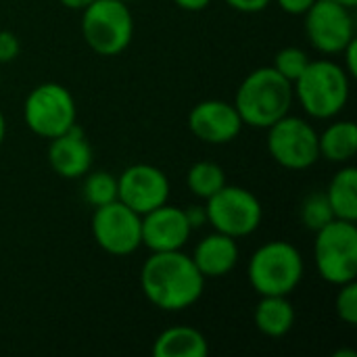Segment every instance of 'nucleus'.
Instances as JSON below:
<instances>
[{
    "label": "nucleus",
    "mask_w": 357,
    "mask_h": 357,
    "mask_svg": "<svg viewBox=\"0 0 357 357\" xmlns=\"http://www.w3.org/2000/svg\"><path fill=\"white\" fill-rule=\"evenodd\" d=\"M190 257L205 280L222 278V276H228L236 268L238 245H236V238L213 230V234L205 236L195 247V253Z\"/></svg>",
    "instance_id": "obj_16"
},
{
    "label": "nucleus",
    "mask_w": 357,
    "mask_h": 357,
    "mask_svg": "<svg viewBox=\"0 0 357 357\" xmlns=\"http://www.w3.org/2000/svg\"><path fill=\"white\" fill-rule=\"evenodd\" d=\"M276 2L289 15H303L316 0H276Z\"/></svg>",
    "instance_id": "obj_29"
},
{
    "label": "nucleus",
    "mask_w": 357,
    "mask_h": 357,
    "mask_svg": "<svg viewBox=\"0 0 357 357\" xmlns=\"http://www.w3.org/2000/svg\"><path fill=\"white\" fill-rule=\"evenodd\" d=\"M0 84H2V75H0Z\"/></svg>",
    "instance_id": "obj_35"
},
{
    "label": "nucleus",
    "mask_w": 357,
    "mask_h": 357,
    "mask_svg": "<svg viewBox=\"0 0 357 357\" xmlns=\"http://www.w3.org/2000/svg\"><path fill=\"white\" fill-rule=\"evenodd\" d=\"M326 199L337 220L357 222V169L341 167L326 188Z\"/></svg>",
    "instance_id": "obj_20"
},
{
    "label": "nucleus",
    "mask_w": 357,
    "mask_h": 357,
    "mask_svg": "<svg viewBox=\"0 0 357 357\" xmlns=\"http://www.w3.org/2000/svg\"><path fill=\"white\" fill-rule=\"evenodd\" d=\"M92 234L96 245L109 255H132L142 245V215L121 201L107 203L94 209Z\"/></svg>",
    "instance_id": "obj_10"
},
{
    "label": "nucleus",
    "mask_w": 357,
    "mask_h": 357,
    "mask_svg": "<svg viewBox=\"0 0 357 357\" xmlns=\"http://www.w3.org/2000/svg\"><path fill=\"white\" fill-rule=\"evenodd\" d=\"M94 0H61V4L63 6H67V8H71V10H84L88 4H92Z\"/></svg>",
    "instance_id": "obj_32"
},
{
    "label": "nucleus",
    "mask_w": 357,
    "mask_h": 357,
    "mask_svg": "<svg viewBox=\"0 0 357 357\" xmlns=\"http://www.w3.org/2000/svg\"><path fill=\"white\" fill-rule=\"evenodd\" d=\"M186 184H188L192 195L207 201L209 197H213L226 184V174L213 161H199L188 169Z\"/></svg>",
    "instance_id": "obj_21"
},
{
    "label": "nucleus",
    "mask_w": 357,
    "mask_h": 357,
    "mask_svg": "<svg viewBox=\"0 0 357 357\" xmlns=\"http://www.w3.org/2000/svg\"><path fill=\"white\" fill-rule=\"evenodd\" d=\"M186 211V218H188V224L190 228H199L207 222V213H205V207H199V205H192L190 209H184Z\"/></svg>",
    "instance_id": "obj_30"
},
{
    "label": "nucleus",
    "mask_w": 357,
    "mask_h": 357,
    "mask_svg": "<svg viewBox=\"0 0 357 357\" xmlns=\"http://www.w3.org/2000/svg\"><path fill=\"white\" fill-rule=\"evenodd\" d=\"M268 153L287 169H307L320 159L318 132L305 119L284 115L268 128Z\"/></svg>",
    "instance_id": "obj_9"
},
{
    "label": "nucleus",
    "mask_w": 357,
    "mask_h": 357,
    "mask_svg": "<svg viewBox=\"0 0 357 357\" xmlns=\"http://www.w3.org/2000/svg\"><path fill=\"white\" fill-rule=\"evenodd\" d=\"M21 50V44H19V38L13 33V31H0V63H10L17 59Z\"/></svg>",
    "instance_id": "obj_26"
},
{
    "label": "nucleus",
    "mask_w": 357,
    "mask_h": 357,
    "mask_svg": "<svg viewBox=\"0 0 357 357\" xmlns=\"http://www.w3.org/2000/svg\"><path fill=\"white\" fill-rule=\"evenodd\" d=\"M123 2H132V0H123Z\"/></svg>",
    "instance_id": "obj_36"
},
{
    "label": "nucleus",
    "mask_w": 357,
    "mask_h": 357,
    "mask_svg": "<svg viewBox=\"0 0 357 357\" xmlns=\"http://www.w3.org/2000/svg\"><path fill=\"white\" fill-rule=\"evenodd\" d=\"M293 94L303 111L314 119L339 115L349 100V75L335 61H310L293 82Z\"/></svg>",
    "instance_id": "obj_3"
},
{
    "label": "nucleus",
    "mask_w": 357,
    "mask_h": 357,
    "mask_svg": "<svg viewBox=\"0 0 357 357\" xmlns=\"http://www.w3.org/2000/svg\"><path fill=\"white\" fill-rule=\"evenodd\" d=\"M188 128L207 144H226L241 134L243 119L232 102L211 98L192 107L188 115Z\"/></svg>",
    "instance_id": "obj_13"
},
{
    "label": "nucleus",
    "mask_w": 357,
    "mask_h": 357,
    "mask_svg": "<svg viewBox=\"0 0 357 357\" xmlns=\"http://www.w3.org/2000/svg\"><path fill=\"white\" fill-rule=\"evenodd\" d=\"M312 59L307 56V52L303 50V48H297V46H287V48H282V50H278L276 52V56H274V69L282 75V77H287L291 84L303 73V69L307 67V63H310Z\"/></svg>",
    "instance_id": "obj_24"
},
{
    "label": "nucleus",
    "mask_w": 357,
    "mask_h": 357,
    "mask_svg": "<svg viewBox=\"0 0 357 357\" xmlns=\"http://www.w3.org/2000/svg\"><path fill=\"white\" fill-rule=\"evenodd\" d=\"M333 220H335V213L331 209L326 192H312L310 197H305V201L301 203V222L305 228L318 232Z\"/></svg>",
    "instance_id": "obj_23"
},
{
    "label": "nucleus",
    "mask_w": 357,
    "mask_h": 357,
    "mask_svg": "<svg viewBox=\"0 0 357 357\" xmlns=\"http://www.w3.org/2000/svg\"><path fill=\"white\" fill-rule=\"evenodd\" d=\"M23 119L36 136L52 140L75 126L77 109L73 94L54 82L40 84L25 98Z\"/></svg>",
    "instance_id": "obj_7"
},
{
    "label": "nucleus",
    "mask_w": 357,
    "mask_h": 357,
    "mask_svg": "<svg viewBox=\"0 0 357 357\" xmlns=\"http://www.w3.org/2000/svg\"><path fill=\"white\" fill-rule=\"evenodd\" d=\"M337 2H341V4H345L349 8H356L357 6V0H337Z\"/></svg>",
    "instance_id": "obj_34"
},
{
    "label": "nucleus",
    "mask_w": 357,
    "mask_h": 357,
    "mask_svg": "<svg viewBox=\"0 0 357 357\" xmlns=\"http://www.w3.org/2000/svg\"><path fill=\"white\" fill-rule=\"evenodd\" d=\"M209 354L203 333L190 326H172L163 331L153 343L155 357H205Z\"/></svg>",
    "instance_id": "obj_18"
},
{
    "label": "nucleus",
    "mask_w": 357,
    "mask_h": 357,
    "mask_svg": "<svg viewBox=\"0 0 357 357\" xmlns=\"http://www.w3.org/2000/svg\"><path fill=\"white\" fill-rule=\"evenodd\" d=\"M272 0H226V4L238 13H261L270 6Z\"/></svg>",
    "instance_id": "obj_27"
},
{
    "label": "nucleus",
    "mask_w": 357,
    "mask_h": 357,
    "mask_svg": "<svg viewBox=\"0 0 357 357\" xmlns=\"http://www.w3.org/2000/svg\"><path fill=\"white\" fill-rule=\"evenodd\" d=\"M186 211L174 205H161L142 215V245L153 253L180 251L190 238Z\"/></svg>",
    "instance_id": "obj_14"
},
{
    "label": "nucleus",
    "mask_w": 357,
    "mask_h": 357,
    "mask_svg": "<svg viewBox=\"0 0 357 357\" xmlns=\"http://www.w3.org/2000/svg\"><path fill=\"white\" fill-rule=\"evenodd\" d=\"M4 136H6V121H4V115H2V111H0V144H2V140H4Z\"/></svg>",
    "instance_id": "obj_33"
},
{
    "label": "nucleus",
    "mask_w": 357,
    "mask_h": 357,
    "mask_svg": "<svg viewBox=\"0 0 357 357\" xmlns=\"http://www.w3.org/2000/svg\"><path fill=\"white\" fill-rule=\"evenodd\" d=\"M341 54H345V65L343 69L347 71L349 77H356L357 75V42L356 38L341 50Z\"/></svg>",
    "instance_id": "obj_28"
},
{
    "label": "nucleus",
    "mask_w": 357,
    "mask_h": 357,
    "mask_svg": "<svg viewBox=\"0 0 357 357\" xmlns=\"http://www.w3.org/2000/svg\"><path fill=\"white\" fill-rule=\"evenodd\" d=\"M174 2H176L182 10L199 13V10H203V8H207L211 0H174Z\"/></svg>",
    "instance_id": "obj_31"
},
{
    "label": "nucleus",
    "mask_w": 357,
    "mask_h": 357,
    "mask_svg": "<svg viewBox=\"0 0 357 357\" xmlns=\"http://www.w3.org/2000/svg\"><path fill=\"white\" fill-rule=\"evenodd\" d=\"M354 8L337 0H316L305 13V33L312 46L324 54H341L356 38Z\"/></svg>",
    "instance_id": "obj_11"
},
{
    "label": "nucleus",
    "mask_w": 357,
    "mask_h": 357,
    "mask_svg": "<svg viewBox=\"0 0 357 357\" xmlns=\"http://www.w3.org/2000/svg\"><path fill=\"white\" fill-rule=\"evenodd\" d=\"M50 167L67 180L84 178L92 167V146L86 140L82 128L75 123L61 136L52 138L48 144Z\"/></svg>",
    "instance_id": "obj_15"
},
{
    "label": "nucleus",
    "mask_w": 357,
    "mask_h": 357,
    "mask_svg": "<svg viewBox=\"0 0 357 357\" xmlns=\"http://www.w3.org/2000/svg\"><path fill=\"white\" fill-rule=\"evenodd\" d=\"M320 157L333 163H349L357 153V126L354 121L331 123L318 134Z\"/></svg>",
    "instance_id": "obj_19"
},
{
    "label": "nucleus",
    "mask_w": 357,
    "mask_h": 357,
    "mask_svg": "<svg viewBox=\"0 0 357 357\" xmlns=\"http://www.w3.org/2000/svg\"><path fill=\"white\" fill-rule=\"evenodd\" d=\"M253 318L261 335L270 339H282L295 324V307L284 295H264Z\"/></svg>",
    "instance_id": "obj_17"
},
{
    "label": "nucleus",
    "mask_w": 357,
    "mask_h": 357,
    "mask_svg": "<svg viewBox=\"0 0 357 357\" xmlns=\"http://www.w3.org/2000/svg\"><path fill=\"white\" fill-rule=\"evenodd\" d=\"M335 312L337 316L349 324V326H356L357 324V282H345L339 287V293H337V299H335Z\"/></svg>",
    "instance_id": "obj_25"
},
{
    "label": "nucleus",
    "mask_w": 357,
    "mask_h": 357,
    "mask_svg": "<svg viewBox=\"0 0 357 357\" xmlns=\"http://www.w3.org/2000/svg\"><path fill=\"white\" fill-rule=\"evenodd\" d=\"M247 276L255 293L289 297L303 278V257L287 241L261 245L249 259Z\"/></svg>",
    "instance_id": "obj_4"
},
{
    "label": "nucleus",
    "mask_w": 357,
    "mask_h": 357,
    "mask_svg": "<svg viewBox=\"0 0 357 357\" xmlns=\"http://www.w3.org/2000/svg\"><path fill=\"white\" fill-rule=\"evenodd\" d=\"M140 289L149 303L163 312L192 307L205 289V278L190 255L180 251L153 253L140 272Z\"/></svg>",
    "instance_id": "obj_1"
},
{
    "label": "nucleus",
    "mask_w": 357,
    "mask_h": 357,
    "mask_svg": "<svg viewBox=\"0 0 357 357\" xmlns=\"http://www.w3.org/2000/svg\"><path fill=\"white\" fill-rule=\"evenodd\" d=\"M169 199V180L167 176L149 163L130 165L117 178V201L134 209L138 215H144Z\"/></svg>",
    "instance_id": "obj_12"
},
{
    "label": "nucleus",
    "mask_w": 357,
    "mask_h": 357,
    "mask_svg": "<svg viewBox=\"0 0 357 357\" xmlns=\"http://www.w3.org/2000/svg\"><path fill=\"white\" fill-rule=\"evenodd\" d=\"M205 213L215 232L238 241L253 234L261 226L264 207L251 190L224 184L213 197L207 199Z\"/></svg>",
    "instance_id": "obj_8"
},
{
    "label": "nucleus",
    "mask_w": 357,
    "mask_h": 357,
    "mask_svg": "<svg viewBox=\"0 0 357 357\" xmlns=\"http://www.w3.org/2000/svg\"><path fill=\"white\" fill-rule=\"evenodd\" d=\"M293 100V84L274 67H259L241 82L232 105L236 107L243 126L268 130L289 115Z\"/></svg>",
    "instance_id": "obj_2"
},
{
    "label": "nucleus",
    "mask_w": 357,
    "mask_h": 357,
    "mask_svg": "<svg viewBox=\"0 0 357 357\" xmlns=\"http://www.w3.org/2000/svg\"><path fill=\"white\" fill-rule=\"evenodd\" d=\"M314 261L322 280L341 287L357 276V228L356 222L333 220L316 232Z\"/></svg>",
    "instance_id": "obj_6"
},
{
    "label": "nucleus",
    "mask_w": 357,
    "mask_h": 357,
    "mask_svg": "<svg viewBox=\"0 0 357 357\" xmlns=\"http://www.w3.org/2000/svg\"><path fill=\"white\" fill-rule=\"evenodd\" d=\"M82 36L100 56L123 52L134 36V17L123 0H94L82 10Z\"/></svg>",
    "instance_id": "obj_5"
},
{
    "label": "nucleus",
    "mask_w": 357,
    "mask_h": 357,
    "mask_svg": "<svg viewBox=\"0 0 357 357\" xmlns=\"http://www.w3.org/2000/svg\"><path fill=\"white\" fill-rule=\"evenodd\" d=\"M84 201L88 205L102 207L107 203L117 201V178L111 176L109 172H94L86 174L84 180Z\"/></svg>",
    "instance_id": "obj_22"
}]
</instances>
